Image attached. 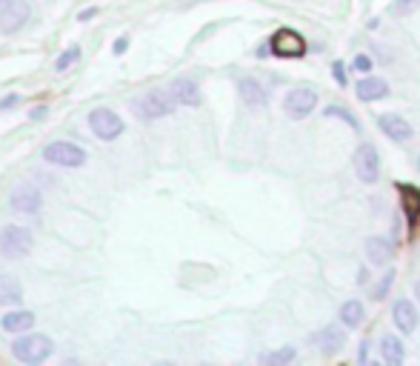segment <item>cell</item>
I'll list each match as a JSON object with an SVG mask.
<instances>
[{"instance_id": "obj_1", "label": "cell", "mask_w": 420, "mask_h": 366, "mask_svg": "<svg viewBox=\"0 0 420 366\" xmlns=\"http://www.w3.org/2000/svg\"><path fill=\"white\" fill-rule=\"evenodd\" d=\"M174 98H172V92H163V89H152V92H146L143 98H137L135 100V112H137V117L140 120H154V117H166V115H172L174 112Z\"/></svg>"}, {"instance_id": "obj_2", "label": "cell", "mask_w": 420, "mask_h": 366, "mask_svg": "<svg viewBox=\"0 0 420 366\" xmlns=\"http://www.w3.org/2000/svg\"><path fill=\"white\" fill-rule=\"evenodd\" d=\"M52 340L46 335H23L12 343V355L23 363H43L52 355Z\"/></svg>"}, {"instance_id": "obj_3", "label": "cell", "mask_w": 420, "mask_h": 366, "mask_svg": "<svg viewBox=\"0 0 420 366\" xmlns=\"http://www.w3.org/2000/svg\"><path fill=\"white\" fill-rule=\"evenodd\" d=\"M35 246V235L26 226H6L0 232V252L6 258H26Z\"/></svg>"}, {"instance_id": "obj_4", "label": "cell", "mask_w": 420, "mask_h": 366, "mask_svg": "<svg viewBox=\"0 0 420 366\" xmlns=\"http://www.w3.org/2000/svg\"><path fill=\"white\" fill-rule=\"evenodd\" d=\"M43 160L55 163V166H63V169H78L86 163V152L78 146V143H69V140H55L43 149Z\"/></svg>"}, {"instance_id": "obj_5", "label": "cell", "mask_w": 420, "mask_h": 366, "mask_svg": "<svg viewBox=\"0 0 420 366\" xmlns=\"http://www.w3.org/2000/svg\"><path fill=\"white\" fill-rule=\"evenodd\" d=\"M355 174L360 177V183H377V177H380V155H377V149L372 146V143H363V146H357V152H355Z\"/></svg>"}, {"instance_id": "obj_6", "label": "cell", "mask_w": 420, "mask_h": 366, "mask_svg": "<svg viewBox=\"0 0 420 366\" xmlns=\"http://www.w3.org/2000/svg\"><path fill=\"white\" fill-rule=\"evenodd\" d=\"M397 192H400V206L409 224V235L417 238L420 235V189L411 187V183H397Z\"/></svg>"}, {"instance_id": "obj_7", "label": "cell", "mask_w": 420, "mask_h": 366, "mask_svg": "<svg viewBox=\"0 0 420 366\" xmlns=\"http://www.w3.org/2000/svg\"><path fill=\"white\" fill-rule=\"evenodd\" d=\"M269 52L275 55V58H303L306 55V41L295 32V29H280V32H275L272 35V41H269Z\"/></svg>"}, {"instance_id": "obj_8", "label": "cell", "mask_w": 420, "mask_h": 366, "mask_svg": "<svg viewBox=\"0 0 420 366\" xmlns=\"http://www.w3.org/2000/svg\"><path fill=\"white\" fill-rule=\"evenodd\" d=\"M89 126H92V132L100 137V140H115V137H120L123 135V120H120V115L117 112H112V109H95L92 115H89Z\"/></svg>"}, {"instance_id": "obj_9", "label": "cell", "mask_w": 420, "mask_h": 366, "mask_svg": "<svg viewBox=\"0 0 420 366\" xmlns=\"http://www.w3.org/2000/svg\"><path fill=\"white\" fill-rule=\"evenodd\" d=\"M315 106H317V92H312V89H292L283 100V109L292 120H303L306 115L315 112Z\"/></svg>"}, {"instance_id": "obj_10", "label": "cell", "mask_w": 420, "mask_h": 366, "mask_svg": "<svg viewBox=\"0 0 420 366\" xmlns=\"http://www.w3.org/2000/svg\"><path fill=\"white\" fill-rule=\"evenodd\" d=\"M312 343H315V349H317L320 355L332 357V355H337V352L346 346V335H343V329H340V326L329 323V326H323L320 332H315V335H312Z\"/></svg>"}, {"instance_id": "obj_11", "label": "cell", "mask_w": 420, "mask_h": 366, "mask_svg": "<svg viewBox=\"0 0 420 366\" xmlns=\"http://www.w3.org/2000/svg\"><path fill=\"white\" fill-rule=\"evenodd\" d=\"M12 209L15 212H26V215H35L41 209V189L32 187V183H23V187H18L9 198Z\"/></svg>"}, {"instance_id": "obj_12", "label": "cell", "mask_w": 420, "mask_h": 366, "mask_svg": "<svg viewBox=\"0 0 420 366\" xmlns=\"http://www.w3.org/2000/svg\"><path fill=\"white\" fill-rule=\"evenodd\" d=\"M377 126H380V132H383L386 137L400 140V143H406V140H411V137H414L411 123H409V120H403L400 115H380V117H377Z\"/></svg>"}, {"instance_id": "obj_13", "label": "cell", "mask_w": 420, "mask_h": 366, "mask_svg": "<svg viewBox=\"0 0 420 366\" xmlns=\"http://www.w3.org/2000/svg\"><path fill=\"white\" fill-rule=\"evenodd\" d=\"M392 318H394V326H397L403 335H411V332L417 329V309H414V303H411L409 298L394 300V306H392Z\"/></svg>"}, {"instance_id": "obj_14", "label": "cell", "mask_w": 420, "mask_h": 366, "mask_svg": "<svg viewBox=\"0 0 420 366\" xmlns=\"http://www.w3.org/2000/svg\"><path fill=\"white\" fill-rule=\"evenodd\" d=\"M169 92H172V98H174L177 106H200V86L194 80H189V78L172 80Z\"/></svg>"}, {"instance_id": "obj_15", "label": "cell", "mask_w": 420, "mask_h": 366, "mask_svg": "<svg viewBox=\"0 0 420 366\" xmlns=\"http://www.w3.org/2000/svg\"><path fill=\"white\" fill-rule=\"evenodd\" d=\"M355 95H357L363 103H374V100L389 98V83H386L383 78L369 75V78H363V80L355 86Z\"/></svg>"}, {"instance_id": "obj_16", "label": "cell", "mask_w": 420, "mask_h": 366, "mask_svg": "<svg viewBox=\"0 0 420 366\" xmlns=\"http://www.w3.org/2000/svg\"><path fill=\"white\" fill-rule=\"evenodd\" d=\"M26 21H29V4H26V0H15L9 9L0 12V29H4V32H15Z\"/></svg>"}, {"instance_id": "obj_17", "label": "cell", "mask_w": 420, "mask_h": 366, "mask_svg": "<svg viewBox=\"0 0 420 366\" xmlns=\"http://www.w3.org/2000/svg\"><path fill=\"white\" fill-rule=\"evenodd\" d=\"M363 249H366V261H369L372 266H386V263L392 261V255H394L392 244H389L386 238H377V235H372V238L363 244Z\"/></svg>"}, {"instance_id": "obj_18", "label": "cell", "mask_w": 420, "mask_h": 366, "mask_svg": "<svg viewBox=\"0 0 420 366\" xmlns=\"http://www.w3.org/2000/svg\"><path fill=\"white\" fill-rule=\"evenodd\" d=\"M238 92H241V100H243L246 106H266V100H269L263 83L255 80V78H241Z\"/></svg>"}, {"instance_id": "obj_19", "label": "cell", "mask_w": 420, "mask_h": 366, "mask_svg": "<svg viewBox=\"0 0 420 366\" xmlns=\"http://www.w3.org/2000/svg\"><path fill=\"white\" fill-rule=\"evenodd\" d=\"M380 355L389 366H400L403 357H406V349H403V340L394 338V335H383L380 338Z\"/></svg>"}, {"instance_id": "obj_20", "label": "cell", "mask_w": 420, "mask_h": 366, "mask_svg": "<svg viewBox=\"0 0 420 366\" xmlns=\"http://www.w3.org/2000/svg\"><path fill=\"white\" fill-rule=\"evenodd\" d=\"M23 300V286L12 275H0V306H18Z\"/></svg>"}, {"instance_id": "obj_21", "label": "cell", "mask_w": 420, "mask_h": 366, "mask_svg": "<svg viewBox=\"0 0 420 366\" xmlns=\"http://www.w3.org/2000/svg\"><path fill=\"white\" fill-rule=\"evenodd\" d=\"M0 326H4L6 332H12V335H18V332H29V329L35 326V315L26 312V309H21V312H9L4 320H0Z\"/></svg>"}, {"instance_id": "obj_22", "label": "cell", "mask_w": 420, "mask_h": 366, "mask_svg": "<svg viewBox=\"0 0 420 366\" xmlns=\"http://www.w3.org/2000/svg\"><path fill=\"white\" fill-rule=\"evenodd\" d=\"M363 320H366V309H363L360 300H346V303L340 306V323H343V326L357 329Z\"/></svg>"}, {"instance_id": "obj_23", "label": "cell", "mask_w": 420, "mask_h": 366, "mask_svg": "<svg viewBox=\"0 0 420 366\" xmlns=\"http://www.w3.org/2000/svg\"><path fill=\"white\" fill-rule=\"evenodd\" d=\"M392 283H394V269H389L374 286H372V300H383L386 295H389V289H392Z\"/></svg>"}, {"instance_id": "obj_24", "label": "cell", "mask_w": 420, "mask_h": 366, "mask_svg": "<svg viewBox=\"0 0 420 366\" xmlns=\"http://www.w3.org/2000/svg\"><path fill=\"white\" fill-rule=\"evenodd\" d=\"M295 357H298V349H295V346H283V349L266 355V363H272V366H283V363H292Z\"/></svg>"}, {"instance_id": "obj_25", "label": "cell", "mask_w": 420, "mask_h": 366, "mask_svg": "<svg viewBox=\"0 0 420 366\" xmlns=\"http://www.w3.org/2000/svg\"><path fill=\"white\" fill-rule=\"evenodd\" d=\"M323 115H326V117H337V120L349 123L352 129H357V126H360V123H357V117H355L349 109H343V106H326V109H323Z\"/></svg>"}, {"instance_id": "obj_26", "label": "cell", "mask_w": 420, "mask_h": 366, "mask_svg": "<svg viewBox=\"0 0 420 366\" xmlns=\"http://www.w3.org/2000/svg\"><path fill=\"white\" fill-rule=\"evenodd\" d=\"M420 9V0H392V6H389V12L392 15H411V12H417Z\"/></svg>"}, {"instance_id": "obj_27", "label": "cell", "mask_w": 420, "mask_h": 366, "mask_svg": "<svg viewBox=\"0 0 420 366\" xmlns=\"http://www.w3.org/2000/svg\"><path fill=\"white\" fill-rule=\"evenodd\" d=\"M78 58H80V46H69V49H66V52L58 58L55 69H58V72H66V69H69V66H72Z\"/></svg>"}, {"instance_id": "obj_28", "label": "cell", "mask_w": 420, "mask_h": 366, "mask_svg": "<svg viewBox=\"0 0 420 366\" xmlns=\"http://www.w3.org/2000/svg\"><path fill=\"white\" fill-rule=\"evenodd\" d=\"M352 66H355V69H357V72H363V75H369V72H372V69H374V66H372V58H369V55H357V58H355V63H352Z\"/></svg>"}, {"instance_id": "obj_29", "label": "cell", "mask_w": 420, "mask_h": 366, "mask_svg": "<svg viewBox=\"0 0 420 366\" xmlns=\"http://www.w3.org/2000/svg\"><path fill=\"white\" fill-rule=\"evenodd\" d=\"M332 69H335V80H337V83H340V86H346V72H343V63H340V61H337V63H335V66H332Z\"/></svg>"}, {"instance_id": "obj_30", "label": "cell", "mask_w": 420, "mask_h": 366, "mask_svg": "<svg viewBox=\"0 0 420 366\" xmlns=\"http://www.w3.org/2000/svg\"><path fill=\"white\" fill-rule=\"evenodd\" d=\"M126 49H129V38L123 35V38H117V41H115V55H123Z\"/></svg>"}, {"instance_id": "obj_31", "label": "cell", "mask_w": 420, "mask_h": 366, "mask_svg": "<svg viewBox=\"0 0 420 366\" xmlns=\"http://www.w3.org/2000/svg\"><path fill=\"white\" fill-rule=\"evenodd\" d=\"M18 103H21V98L18 95H9V98L0 100V109H9V106H18Z\"/></svg>"}, {"instance_id": "obj_32", "label": "cell", "mask_w": 420, "mask_h": 366, "mask_svg": "<svg viewBox=\"0 0 420 366\" xmlns=\"http://www.w3.org/2000/svg\"><path fill=\"white\" fill-rule=\"evenodd\" d=\"M46 112H49V109H46V106H35V109H32V115H29V117H32V120H43V117H46Z\"/></svg>"}, {"instance_id": "obj_33", "label": "cell", "mask_w": 420, "mask_h": 366, "mask_svg": "<svg viewBox=\"0 0 420 366\" xmlns=\"http://www.w3.org/2000/svg\"><path fill=\"white\" fill-rule=\"evenodd\" d=\"M360 363H369V340L360 343Z\"/></svg>"}, {"instance_id": "obj_34", "label": "cell", "mask_w": 420, "mask_h": 366, "mask_svg": "<svg viewBox=\"0 0 420 366\" xmlns=\"http://www.w3.org/2000/svg\"><path fill=\"white\" fill-rule=\"evenodd\" d=\"M98 15V9H86V12H80V23H86V21H92Z\"/></svg>"}, {"instance_id": "obj_35", "label": "cell", "mask_w": 420, "mask_h": 366, "mask_svg": "<svg viewBox=\"0 0 420 366\" xmlns=\"http://www.w3.org/2000/svg\"><path fill=\"white\" fill-rule=\"evenodd\" d=\"M15 4V0H0V12H4V9H9Z\"/></svg>"}, {"instance_id": "obj_36", "label": "cell", "mask_w": 420, "mask_h": 366, "mask_svg": "<svg viewBox=\"0 0 420 366\" xmlns=\"http://www.w3.org/2000/svg\"><path fill=\"white\" fill-rule=\"evenodd\" d=\"M414 292H417V298H420V281H417V283H414Z\"/></svg>"}]
</instances>
